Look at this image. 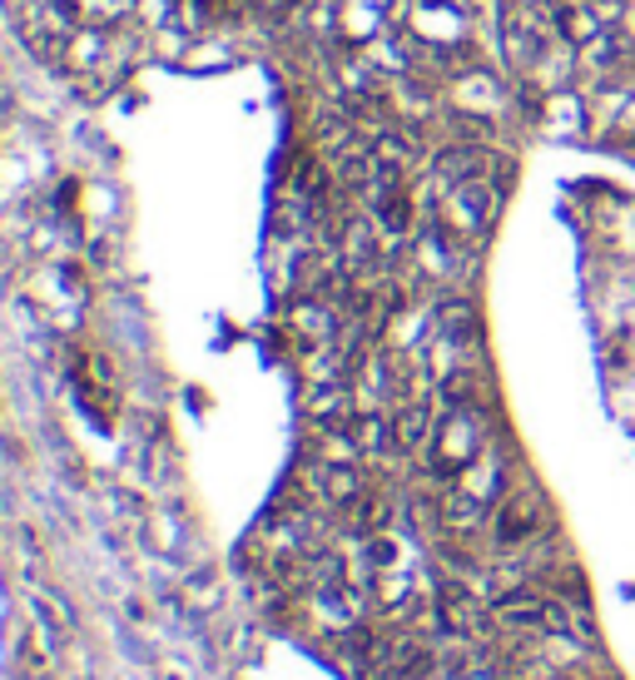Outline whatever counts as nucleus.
<instances>
[{
  "label": "nucleus",
  "instance_id": "f257e3e1",
  "mask_svg": "<svg viewBox=\"0 0 635 680\" xmlns=\"http://www.w3.org/2000/svg\"><path fill=\"white\" fill-rule=\"evenodd\" d=\"M486 452V428L476 408H446L432 428V442H427V457H432V472L446 482H456L476 457Z\"/></svg>",
  "mask_w": 635,
  "mask_h": 680
},
{
  "label": "nucleus",
  "instance_id": "f03ea898",
  "mask_svg": "<svg viewBox=\"0 0 635 680\" xmlns=\"http://www.w3.org/2000/svg\"><path fill=\"white\" fill-rule=\"evenodd\" d=\"M442 214H446V224H442L446 234H476L486 219H492V194H486V184L462 180L452 194H446Z\"/></svg>",
  "mask_w": 635,
  "mask_h": 680
},
{
  "label": "nucleus",
  "instance_id": "7ed1b4c3",
  "mask_svg": "<svg viewBox=\"0 0 635 680\" xmlns=\"http://www.w3.org/2000/svg\"><path fill=\"white\" fill-rule=\"evenodd\" d=\"M541 521H546V511L531 492H506L502 507H496V537H502L506 547H512V541H531L536 531H541Z\"/></svg>",
  "mask_w": 635,
  "mask_h": 680
},
{
  "label": "nucleus",
  "instance_id": "20e7f679",
  "mask_svg": "<svg viewBox=\"0 0 635 680\" xmlns=\"http://www.w3.org/2000/svg\"><path fill=\"white\" fill-rule=\"evenodd\" d=\"M392 428H397V442H402V447H427V442H432V412H427V402H412L407 398L402 408L392 412Z\"/></svg>",
  "mask_w": 635,
  "mask_h": 680
}]
</instances>
